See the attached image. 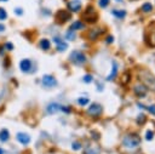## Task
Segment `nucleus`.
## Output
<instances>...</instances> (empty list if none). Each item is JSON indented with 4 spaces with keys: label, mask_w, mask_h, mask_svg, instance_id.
<instances>
[{
    "label": "nucleus",
    "mask_w": 155,
    "mask_h": 154,
    "mask_svg": "<svg viewBox=\"0 0 155 154\" xmlns=\"http://www.w3.org/2000/svg\"><path fill=\"white\" fill-rule=\"evenodd\" d=\"M6 18H8V14H6L5 9L0 8V21H5Z\"/></svg>",
    "instance_id": "obj_22"
},
{
    "label": "nucleus",
    "mask_w": 155,
    "mask_h": 154,
    "mask_svg": "<svg viewBox=\"0 0 155 154\" xmlns=\"http://www.w3.org/2000/svg\"><path fill=\"white\" fill-rule=\"evenodd\" d=\"M116 2H119V3H121V2H122V0H116Z\"/></svg>",
    "instance_id": "obj_34"
},
{
    "label": "nucleus",
    "mask_w": 155,
    "mask_h": 154,
    "mask_svg": "<svg viewBox=\"0 0 155 154\" xmlns=\"http://www.w3.org/2000/svg\"><path fill=\"white\" fill-rule=\"evenodd\" d=\"M39 46H40V49H43L44 51H46V50H50L51 49V43H50L49 39H41L40 43H39Z\"/></svg>",
    "instance_id": "obj_14"
},
{
    "label": "nucleus",
    "mask_w": 155,
    "mask_h": 154,
    "mask_svg": "<svg viewBox=\"0 0 155 154\" xmlns=\"http://www.w3.org/2000/svg\"><path fill=\"white\" fill-rule=\"evenodd\" d=\"M151 10H153V5H151L150 3H145V4H143V6H142V11H143L144 14H149V12H151Z\"/></svg>",
    "instance_id": "obj_20"
},
{
    "label": "nucleus",
    "mask_w": 155,
    "mask_h": 154,
    "mask_svg": "<svg viewBox=\"0 0 155 154\" xmlns=\"http://www.w3.org/2000/svg\"><path fill=\"white\" fill-rule=\"evenodd\" d=\"M15 14H16L17 16H22V15H23V9H22V8H16V9H15Z\"/></svg>",
    "instance_id": "obj_28"
},
{
    "label": "nucleus",
    "mask_w": 155,
    "mask_h": 154,
    "mask_svg": "<svg viewBox=\"0 0 155 154\" xmlns=\"http://www.w3.org/2000/svg\"><path fill=\"white\" fill-rule=\"evenodd\" d=\"M153 137H154V132H153L151 130H148V131L145 132V140L151 141V140H153Z\"/></svg>",
    "instance_id": "obj_26"
},
{
    "label": "nucleus",
    "mask_w": 155,
    "mask_h": 154,
    "mask_svg": "<svg viewBox=\"0 0 155 154\" xmlns=\"http://www.w3.org/2000/svg\"><path fill=\"white\" fill-rule=\"evenodd\" d=\"M65 38H67V39H69V40H73V39L75 38V34H74V32L69 29V30L65 33Z\"/></svg>",
    "instance_id": "obj_25"
},
{
    "label": "nucleus",
    "mask_w": 155,
    "mask_h": 154,
    "mask_svg": "<svg viewBox=\"0 0 155 154\" xmlns=\"http://www.w3.org/2000/svg\"><path fill=\"white\" fill-rule=\"evenodd\" d=\"M10 138V132L6 129H2L0 130V141L2 142H6Z\"/></svg>",
    "instance_id": "obj_15"
},
{
    "label": "nucleus",
    "mask_w": 155,
    "mask_h": 154,
    "mask_svg": "<svg viewBox=\"0 0 155 154\" xmlns=\"http://www.w3.org/2000/svg\"><path fill=\"white\" fill-rule=\"evenodd\" d=\"M84 23L81 22V21H76V22H74L71 26H70V30H73V32H75V30H78V29H84Z\"/></svg>",
    "instance_id": "obj_16"
},
{
    "label": "nucleus",
    "mask_w": 155,
    "mask_h": 154,
    "mask_svg": "<svg viewBox=\"0 0 155 154\" xmlns=\"http://www.w3.org/2000/svg\"><path fill=\"white\" fill-rule=\"evenodd\" d=\"M2 2H8V0H2Z\"/></svg>",
    "instance_id": "obj_35"
},
{
    "label": "nucleus",
    "mask_w": 155,
    "mask_h": 154,
    "mask_svg": "<svg viewBox=\"0 0 155 154\" xmlns=\"http://www.w3.org/2000/svg\"><path fill=\"white\" fill-rule=\"evenodd\" d=\"M53 41L56 43V46H57V50H58V51L63 52V51H65V50L68 49V44H67L65 41H63L62 39H59V38H53Z\"/></svg>",
    "instance_id": "obj_12"
},
{
    "label": "nucleus",
    "mask_w": 155,
    "mask_h": 154,
    "mask_svg": "<svg viewBox=\"0 0 155 154\" xmlns=\"http://www.w3.org/2000/svg\"><path fill=\"white\" fill-rule=\"evenodd\" d=\"M83 18L89 23H95L97 21V18H98V15H97L96 10L92 6H87L85 12H84V15H83Z\"/></svg>",
    "instance_id": "obj_3"
},
{
    "label": "nucleus",
    "mask_w": 155,
    "mask_h": 154,
    "mask_svg": "<svg viewBox=\"0 0 155 154\" xmlns=\"http://www.w3.org/2000/svg\"><path fill=\"white\" fill-rule=\"evenodd\" d=\"M32 67H33V63H32V61L28 59V58H24V59H22V61L20 62V69H21L22 72H24V73L30 72Z\"/></svg>",
    "instance_id": "obj_9"
},
{
    "label": "nucleus",
    "mask_w": 155,
    "mask_h": 154,
    "mask_svg": "<svg viewBox=\"0 0 155 154\" xmlns=\"http://www.w3.org/2000/svg\"><path fill=\"white\" fill-rule=\"evenodd\" d=\"M133 90H134V94H136L138 97H143V96L147 94V86L143 85V84H137V85H134Z\"/></svg>",
    "instance_id": "obj_11"
},
{
    "label": "nucleus",
    "mask_w": 155,
    "mask_h": 154,
    "mask_svg": "<svg viewBox=\"0 0 155 154\" xmlns=\"http://www.w3.org/2000/svg\"><path fill=\"white\" fill-rule=\"evenodd\" d=\"M102 106L101 104H98V103H92L90 107H89V109H87V113L90 114V115H92V117H98V115H101L102 114Z\"/></svg>",
    "instance_id": "obj_6"
},
{
    "label": "nucleus",
    "mask_w": 155,
    "mask_h": 154,
    "mask_svg": "<svg viewBox=\"0 0 155 154\" xmlns=\"http://www.w3.org/2000/svg\"><path fill=\"white\" fill-rule=\"evenodd\" d=\"M0 2H2V0H0Z\"/></svg>",
    "instance_id": "obj_36"
},
{
    "label": "nucleus",
    "mask_w": 155,
    "mask_h": 154,
    "mask_svg": "<svg viewBox=\"0 0 155 154\" xmlns=\"http://www.w3.org/2000/svg\"><path fill=\"white\" fill-rule=\"evenodd\" d=\"M56 20H57V22H61V23L67 22L68 20H70L69 11H67V10H59L57 12V15H56Z\"/></svg>",
    "instance_id": "obj_7"
},
{
    "label": "nucleus",
    "mask_w": 155,
    "mask_h": 154,
    "mask_svg": "<svg viewBox=\"0 0 155 154\" xmlns=\"http://www.w3.org/2000/svg\"><path fill=\"white\" fill-rule=\"evenodd\" d=\"M68 9L73 12H79L81 10V0H70L68 3Z\"/></svg>",
    "instance_id": "obj_8"
},
{
    "label": "nucleus",
    "mask_w": 155,
    "mask_h": 154,
    "mask_svg": "<svg viewBox=\"0 0 155 154\" xmlns=\"http://www.w3.org/2000/svg\"><path fill=\"white\" fill-rule=\"evenodd\" d=\"M0 154H4V149L3 148H0Z\"/></svg>",
    "instance_id": "obj_33"
},
{
    "label": "nucleus",
    "mask_w": 155,
    "mask_h": 154,
    "mask_svg": "<svg viewBox=\"0 0 155 154\" xmlns=\"http://www.w3.org/2000/svg\"><path fill=\"white\" fill-rule=\"evenodd\" d=\"M86 154H97L95 150H92V149H87L86 150Z\"/></svg>",
    "instance_id": "obj_31"
},
{
    "label": "nucleus",
    "mask_w": 155,
    "mask_h": 154,
    "mask_svg": "<svg viewBox=\"0 0 155 154\" xmlns=\"http://www.w3.org/2000/svg\"><path fill=\"white\" fill-rule=\"evenodd\" d=\"M71 148H73L74 150H80V149H81V143H80V142H74L73 146H71Z\"/></svg>",
    "instance_id": "obj_27"
},
{
    "label": "nucleus",
    "mask_w": 155,
    "mask_h": 154,
    "mask_svg": "<svg viewBox=\"0 0 155 154\" xmlns=\"http://www.w3.org/2000/svg\"><path fill=\"white\" fill-rule=\"evenodd\" d=\"M122 144L126 148H136L141 144V137L137 133H128L124 137Z\"/></svg>",
    "instance_id": "obj_1"
},
{
    "label": "nucleus",
    "mask_w": 155,
    "mask_h": 154,
    "mask_svg": "<svg viewBox=\"0 0 155 154\" xmlns=\"http://www.w3.org/2000/svg\"><path fill=\"white\" fill-rule=\"evenodd\" d=\"M41 83L45 88H55L57 85V80L55 79V76L53 75H44L43 76V79H41Z\"/></svg>",
    "instance_id": "obj_5"
},
{
    "label": "nucleus",
    "mask_w": 155,
    "mask_h": 154,
    "mask_svg": "<svg viewBox=\"0 0 155 154\" xmlns=\"http://www.w3.org/2000/svg\"><path fill=\"white\" fill-rule=\"evenodd\" d=\"M109 3H110V0H98V4H100V6L101 8H107L108 5H109Z\"/></svg>",
    "instance_id": "obj_23"
},
{
    "label": "nucleus",
    "mask_w": 155,
    "mask_h": 154,
    "mask_svg": "<svg viewBox=\"0 0 155 154\" xmlns=\"http://www.w3.org/2000/svg\"><path fill=\"white\" fill-rule=\"evenodd\" d=\"M113 15L118 18H124L126 16V11L125 10H113Z\"/></svg>",
    "instance_id": "obj_19"
},
{
    "label": "nucleus",
    "mask_w": 155,
    "mask_h": 154,
    "mask_svg": "<svg viewBox=\"0 0 155 154\" xmlns=\"http://www.w3.org/2000/svg\"><path fill=\"white\" fill-rule=\"evenodd\" d=\"M76 102L79 103L80 106L85 107V106H87V104L90 103V98H89V97H79V98H78V101H76Z\"/></svg>",
    "instance_id": "obj_18"
},
{
    "label": "nucleus",
    "mask_w": 155,
    "mask_h": 154,
    "mask_svg": "<svg viewBox=\"0 0 155 154\" xmlns=\"http://www.w3.org/2000/svg\"><path fill=\"white\" fill-rule=\"evenodd\" d=\"M116 72H118V64L116 62H113V69H112V73L107 76V80H113L116 76Z\"/></svg>",
    "instance_id": "obj_17"
},
{
    "label": "nucleus",
    "mask_w": 155,
    "mask_h": 154,
    "mask_svg": "<svg viewBox=\"0 0 155 154\" xmlns=\"http://www.w3.org/2000/svg\"><path fill=\"white\" fill-rule=\"evenodd\" d=\"M84 82H85V83H89V84L92 83V82H93V76H92L91 74H86V75L84 76Z\"/></svg>",
    "instance_id": "obj_24"
},
{
    "label": "nucleus",
    "mask_w": 155,
    "mask_h": 154,
    "mask_svg": "<svg viewBox=\"0 0 155 154\" xmlns=\"http://www.w3.org/2000/svg\"><path fill=\"white\" fill-rule=\"evenodd\" d=\"M5 30V26L4 24H0V32H4Z\"/></svg>",
    "instance_id": "obj_32"
},
{
    "label": "nucleus",
    "mask_w": 155,
    "mask_h": 154,
    "mask_svg": "<svg viewBox=\"0 0 155 154\" xmlns=\"http://www.w3.org/2000/svg\"><path fill=\"white\" fill-rule=\"evenodd\" d=\"M58 111H61V104H58V103H51L47 106V113H50V114H55Z\"/></svg>",
    "instance_id": "obj_13"
},
{
    "label": "nucleus",
    "mask_w": 155,
    "mask_h": 154,
    "mask_svg": "<svg viewBox=\"0 0 155 154\" xmlns=\"http://www.w3.org/2000/svg\"><path fill=\"white\" fill-rule=\"evenodd\" d=\"M144 38H145V43L150 47H155V22H151L147 27Z\"/></svg>",
    "instance_id": "obj_2"
},
{
    "label": "nucleus",
    "mask_w": 155,
    "mask_h": 154,
    "mask_svg": "<svg viewBox=\"0 0 155 154\" xmlns=\"http://www.w3.org/2000/svg\"><path fill=\"white\" fill-rule=\"evenodd\" d=\"M103 32H104L103 29H100V30H98V29H93V30L91 32V33H93V35H90V37H91V39H92V40H95V39H97V38H98Z\"/></svg>",
    "instance_id": "obj_21"
},
{
    "label": "nucleus",
    "mask_w": 155,
    "mask_h": 154,
    "mask_svg": "<svg viewBox=\"0 0 155 154\" xmlns=\"http://www.w3.org/2000/svg\"><path fill=\"white\" fill-rule=\"evenodd\" d=\"M4 47H5L8 51H12V50H14V44H11V43H6Z\"/></svg>",
    "instance_id": "obj_29"
},
{
    "label": "nucleus",
    "mask_w": 155,
    "mask_h": 154,
    "mask_svg": "<svg viewBox=\"0 0 155 154\" xmlns=\"http://www.w3.org/2000/svg\"><path fill=\"white\" fill-rule=\"evenodd\" d=\"M106 41H107L108 44H112V43L114 41V38H113V35H108V37H107V39H106Z\"/></svg>",
    "instance_id": "obj_30"
},
{
    "label": "nucleus",
    "mask_w": 155,
    "mask_h": 154,
    "mask_svg": "<svg viewBox=\"0 0 155 154\" xmlns=\"http://www.w3.org/2000/svg\"><path fill=\"white\" fill-rule=\"evenodd\" d=\"M70 61L76 66H80L86 62V56L81 51H73L70 53Z\"/></svg>",
    "instance_id": "obj_4"
},
{
    "label": "nucleus",
    "mask_w": 155,
    "mask_h": 154,
    "mask_svg": "<svg viewBox=\"0 0 155 154\" xmlns=\"http://www.w3.org/2000/svg\"><path fill=\"white\" fill-rule=\"evenodd\" d=\"M16 137H17V141L23 146H27L30 143V136L26 132H18Z\"/></svg>",
    "instance_id": "obj_10"
}]
</instances>
